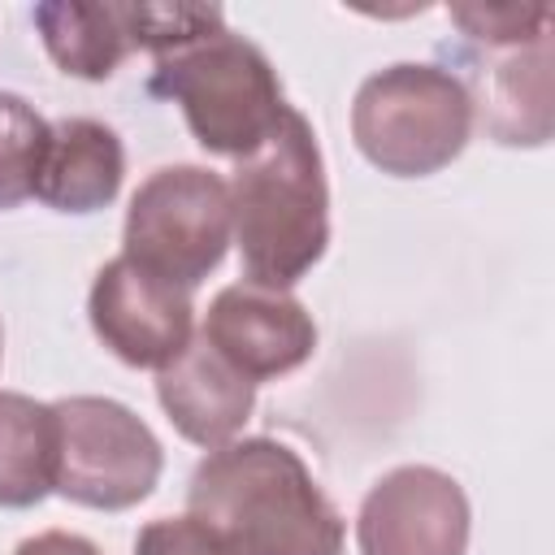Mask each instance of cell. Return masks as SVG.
<instances>
[{
    "instance_id": "cell-17",
    "label": "cell",
    "mask_w": 555,
    "mask_h": 555,
    "mask_svg": "<svg viewBox=\"0 0 555 555\" xmlns=\"http://www.w3.org/2000/svg\"><path fill=\"white\" fill-rule=\"evenodd\" d=\"M134 555H234V546L199 516H165L139 529Z\"/></svg>"
},
{
    "instance_id": "cell-1",
    "label": "cell",
    "mask_w": 555,
    "mask_h": 555,
    "mask_svg": "<svg viewBox=\"0 0 555 555\" xmlns=\"http://www.w3.org/2000/svg\"><path fill=\"white\" fill-rule=\"evenodd\" d=\"M186 512L208 520L234 555H343L347 525L308 464L273 438L208 451L186 486Z\"/></svg>"
},
{
    "instance_id": "cell-14",
    "label": "cell",
    "mask_w": 555,
    "mask_h": 555,
    "mask_svg": "<svg viewBox=\"0 0 555 555\" xmlns=\"http://www.w3.org/2000/svg\"><path fill=\"white\" fill-rule=\"evenodd\" d=\"M56 412L17 390H0V507H35L52 494Z\"/></svg>"
},
{
    "instance_id": "cell-8",
    "label": "cell",
    "mask_w": 555,
    "mask_h": 555,
    "mask_svg": "<svg viewBox=\"0 0 555 555\" xmlns=\"http://www.w3.org/2000/svg\"><path fill=\"white\" fill-rule=\"evenodd\" d=\"M87 317L95 338L130 369H165L195 338L191 291L160 282L126 256L100 264Z\"/></svg>"
},
{
    "instance_id": "cell-10",
    "label": "cell",
    "mask_w": 555,
    "mask_h": 555,
    "mask_svg": "<svg viewBox=\"0 0 555 555\" xmlns=\"http://www.w3.org/2000/svg\"><path fill=\"white\" fill-rule=\"evenodd\" d=\"M451 69L468 100L473 126L503 147H542L551 139V30L516 48H460Z\"/></svg>"
},
{
    "instance_id": "cell-15",
    "label": "cell",
    "mask_w": 555,
    "mask_h": 555,
    "mask_svg": "<svg viewBox=\"0 0 555 555\" xmlns=\"http://www.w3.org/2000/svg\"><path fill=\"white\" fill-rule=\"evenodd\" d=\"M48 147V121L13 91H0V212L35 195L39 160Z\"/></svg>"
},
{
    "instance_id": "cell-18",
    "label": "cell",
    "mask_w": 555,
    "mask_h": 555,
    "mask_svg": "<svg viewBox=\"0 0 555 555\" xmlns=\"http://www.w3.org/2000/svg\"><path fill=\"white\" fill-rule=\"evenodd\" d=\"M13 555H100L95 542H87L82 533H65V529H48V533H35L26 542H17Z\"/></svg>"
},
{
    "instance_id": "cell-7",
    "label": "cell",
    "mask_w": 555,
    "mask_h": 555,
    "mask_svg": "<svg viewBox=\"0 0 555 555\" xmlns=\"http://www.w3.org/2000/svg\"><path fill=\"white\" fill-rule=\"evenodd\" d=\"M468 499L460 481L434 464H399L382 473L356 516L360 555H464Z\"/></svg>"
},
{
    "instance_id": "cell-5",
    "label": "cell",
    "mask_w": 555,
    "mask_h": 555,
    "mask_svg": "<svg viewBox=\"0 0 555 555\" xmlns=\"http://www.w3.org/2000/svg\"><path fill=\"white\" fill-rule=\"evenodd\" d=\"M230 191L204 165H165L126 208L121 256L169 286L195 291L230 251Z\"/></svg>"
},
{
    "instance_id": "cell-4",
    "label": "cell",
    "mask_w": 555,
    "mask_h": 555,
    "mask_svg": "<svg viewBox=\"0 0 555 555\" xmlns=\"http://www.w3.org/2000/svg\"><path fill=\"white\" fill-rule=\"evenodd\" d=\"M473 134V100L447 65L399 61L369 74L351 100V139L360 156L390 178H429L447 169Z\"/></svg>"
},
{
    "instance_id": "cell-9",
    "label": "cell",
    "mask_w": 555,
    "mask_h": 555,
    "mask_svg": "<svg viewBox=\"0 0 555 555\" xmlns=\"http://www.w3.org/2000/svg\"><path fill=\"white\" fill-rule=\"evenodd\" d=\"M199 338L230 360L247 382H273L295 373L317 351V321L291 295L256 282L221 286L204 312Z\"/></svg>"
},
{
    "instance_id": "cell-6",
    "label": "cell",
    "mask_w": 555,
    "mask_h": 555,
    "mask_svg": "<svg viewBox=\"0 0 555 555\" xmlns=\"http://www.w3.org/2000/svg\"><path fill=\"white\" fill-rule=\"evenodd\" d=\"M52 412H56L52 494L95 512H126L156 490L165 451L156 434L126 403L104 395H69L56 399Z\"/></svg>"
},
{
    "instance_id": "cell-2",
    "label": "cell",
    "mask_w": 555,
    "mask_h": 555,
    "mask_svg": "<svg viewBox=\"0 0 555 555\" xmlns=\"http://www.w3.org/2000/svg\"><path fill=\"white\" fill-rule=\"evenodd\" d=\"M230 234L243 260V282L291 291L330 247V186L317 130L299 108H286L278 130L225 178Z\"/></svg>"
},
{
    "instance_id": "cell-12",
    "label": "cell",
    "mask_w": 555,
    "mask_h": 555,
    "mask_svg": "<svg viewBox=\"0 0 555 555\" xmlns=\"http://www.w3.org/2000/svg\"><path fill=\"white\" fill-rule=\"evenodd\" d=\"M126 178V147L113 126L95 117L48 121V147L35 178V199L56 212H100L117 199Z\"/></svg>"
},
{
    "instance_id": "cell-13",
    "label": "cell",
    "mask_w": 555,
    "mask_h": 555,
    "mask_svg": "<svg viewBox=\"0 0 555 555\" xmlns=\"http://www.w3.org/2000/svg\"><path fill=\"white\" fill-rule=\"evenodd\" d=\"M35 30L56 61L61 74L104 82L117 74V65L134 52L130 39V13L126 4H82V0H39L30 9Z\"/></svg>"
},
{
    "instance_id": "cell-19",
    "label": "cell",
    "mask_w": 555,
    "mask_h": 555,
    "mask_svg": "<svg viewBox=\"0 0 555 555\" xmlns=\"http://www.w3.org/2000/svg\"><path fill=\"white\" fill-rule=\"evenodd\" d=\"M0 360H4V330H0Z\"/></svg>"
},
{
    "instance_id": "cell-3",
    "label": "cell",
    "mask_w": 555,
    "mask_h": 555,
    "mask_svg": "<svg viewBox=\"0 0 555 555\" xmlns=\"http://www.w3.org/2000/svg\"><path fill=\"white\" fill-rule=\"evenodd\" d=\"M147 91L182 108L204 152L230 160L251 156L291 108L269 56L230 26L156 56Z\"/></svg>"
},
{
    "instance_id": "cell-11",
    "label": "cell",
    "mask_w": 555,
    "mask_h": 555,
    "mask_svg": "<svg viewBox=\"0 0 555 555\" xmlns=\"http://www.w3.org/2000/svg\"><path fill=\"white\" fill-rule=\"evenodd\" d=\"M156 399L186 442L217 451L243 434L256 408V382L195 334L165 369H156Z\"/></svg>"
},
{
    "instance_id": "cell-16",
    "label": "cell",
    "mask_w": 555,
    "mask_h": 555,
    "mask_svg": "<svg viewBox=\"0 0 555 555\" xmlns=\"http://www.w3.org/2000/svg\"><path fill=\"white\" fill-rule=\"evenodd\" d=\"M451 22L473 48H516L551 30V4H451Z\"/></svg>"
}]
</instances>
